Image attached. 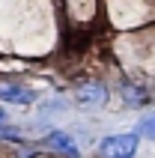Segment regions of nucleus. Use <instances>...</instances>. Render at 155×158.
I'll list each match as a JSON object with an SVG mask.
<instances>
[{
  "label": "nucleus",
  "instance_id": "nucleus-1",
  "mask_svg": "<svg viewBox=\"0 0 155 158\" xmlns=\"http://www.w3.org/2000/svg\"><path fill=\"white\" fill-rule=\"evenodd\" d=\"M140 146L137 131H125V134H107L98 143V155L102 158H134Z\"/></svg>",
  "mask_w": 155,
  "mask_h": 158
},
{
  "label": "nucleus",
  "instance_id": "nucleus-2",
  "mask_svg": "<svg viewBox=\"0 0 155 158\" xmlns=\"http://www.w3.org/2000/svg\"><path fill=\"white\" fill-rule=\"evenodd\" d=\"M78 105L84 107H98L107 102V89H104V84H98V81H84L81 87H78Z\"/></svg>",
  "mask_w": 155,
  "mask_h": 158
},
{
  "label": "nucleus",
  "instance_id": "nucleus-3",
  "mask_svg": "<svg viewBox=\"0 0 155 158\" xmlns=\"http://www.w3.org/2000/svg\"><path fill=\"white\" fill-rule=\"evenodd\" d=\"M0 102H9V105H33V102H36V93L30 87L6 84V87H0Z\"/></svg>",
  "mask_w": 155,
  "mask_h": 158
},
{
  "label": "nucleus",
  "instance_id": "nucleus-4",
  "mask_svg": "<svg viewBox=\"0 0 155 158\" xmlns=\"http://www.w3.org/2000/svg\"><path fill=\"white\" fill-rule=\"evenodd\" d=\"M45 143L51 146L54 152H60V155H66V158H81V152H78V146H75V140H72L66 131H51L48 137H45Z\"/></svg>",
  "mask_w": 155,
  "mask_h": 158
},
{
  "label": "nucleus",
  "instance_id": "nucleus-5",
  "mask_svg": "<svg viewBox=\"0 0 155 158\" xmlns=\"http://www.w3.org/2000/svg\"><path fill=\"white\" fill-rule=\"evenodd\" d=\"M137 137H146V140H155V114L143 116L137 123Z\"/></svg>",
  "mask_w": 155,
  "mask_h": 158
},
{
  "label": "nucleus",
  "instance_id": "nucleus-6",
  "mask_svg": "<svg viewBox=\"0 0 155 158\" xmlns=\"http://www.w3.org/2000/svg\"><path fill=\"white\" fill-rule=\"evenodd\" d=\"M122 96H125L128 105H146V93H143L140 87H125V89H122Z\"/></svg>",
  "mask_w": 155,
  "mask_h": 158
},
{
  "label": "nucleus",
  "instance_id": "nucleus-7",
  "mask_svg": "<svg viewBox=\"0 0 155 158\" xmlns=\"http://www.w3.org/2000/svg\"><path fill=\"white\" fill-rule=\"evenodd\" d=\"M6 123V110H3V107H0V125Z\"/></svg>",
  "mask_w": 155,
  "mask_h": 158
}]
</instances>
